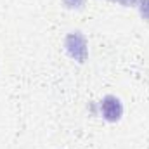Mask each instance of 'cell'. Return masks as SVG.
Wrapping results in <instances>:
<instances>
[{"label":"cell","instance_id":"obj_1","mask_svg":"<svg viewBox=\"0 0 149 149\" xmlns=\"http://www.w3.org/2000/svg\"><path fill=\"white\" fill-rule=\"evenodd\" d=\"M101 113H102V116L108 121H116V120H120V116L123 113V106H121V102H120L118 97L108 95L101 102Z\"/></svg>","mask_w":149,"mask_h":149},{"label":"cell","instance_id":"obj_2","mask_svg":"<svg viewBox=\"0 0 149 149\" xmlns=\"http://www.w3.org/2000/svg\"><path fill=\"white\" fill-rule=\"evenodd\" d=\"M66 47H68L70 54L73 56L74 59H78L80 63L87 57V45H85V40H83V37H81L78 31H74V33H71V35L68 37Z\"/></svg>","mask_w":149,"mask_h":149},{"label":"cell","instance_id":"obj_3","mask_svg":"<svg viewBox=\"0 0 149 149\" xmlns=\"http://www.w3.org/2000/svg\"><path fill=\"white\" fill-rule=\"evenodd\" d=\"M83 2H85V0H64V3H66L68 7H71V9H74V7L80 9V7L83 5Z\"/></svg>","mask_w":149,"mask_h":149},{"label":"cell","instance_id":"obj_4","mask_svg":"<svg viewBox=\"0 0 149 149\" xmlns=\"http://www.w3.org/2000/svg\"><path fill=\"white\" fill-rule=\"evenodd\" d=\"M141 12H142V17L149 19V0H142V7H141Z\"/></svg>","mask_w":149,"mask_h":149}]
</instances>
